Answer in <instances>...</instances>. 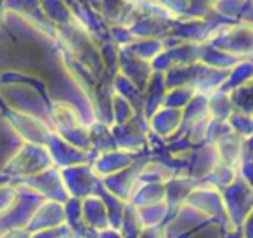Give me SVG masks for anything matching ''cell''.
Segmentation results:
<instances>
[{
	"instance_id": "obj_1",
	"label": "cell",
	"mask_w": 253,
	"mask_h": 238,
	"mask_svg": "<svg viewBox=\"0 0 253 238\" xmlns=\"http://www.w3.org/2000/svg\"><path fill=\"white\" fill-rule=\"evenodd\" d=\"M18 191L12 186H0V217L5 216L18 202Z\"/></svg>"
},
{
	"instance_id": "obj_2",
	"label": "cell",
	"mask_w": 253,
	"mask_h": 238,
	"mask_svg": "<svg viewBox=\"0 0 253 238\" xmlns=\"http://www.w3.org/2000/svg\"><path fill=\"white\" fill-rule=\"evenodd\" d=\"M0 238H28V233L23 228H11V230L4 231Z\"/></svg>"
}]
</instances>
